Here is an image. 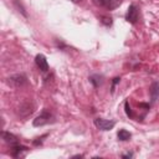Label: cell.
<instances>
[{"instance_id": "6da1fadb", "label": "cell", "mask_w": 159, "mask_h": 159, "mask_svg": "<svg viewBox=\"0 0 159 159\" xmlns=\"http://www.w3.org/2000/svg\"><path fill=\"white\" fill-rule=\"evenodd\" d=\"M93 2L97 6H102L108 10H113L122 4V0H93Z\"/></svg>"}, {"instance_id": "7a4b0ae2", "label": "cell", "mask_w": 159, "mask_h": 159, "mask_svg": "<svg viewBox=\"0 0 159 159\" xmlns=\"http://www.w3.org/2000/svg\"><path fill=\"white\" fill-rule=\"evenodd\" d=\"M51 118H52L51 113H48L47 111H43V112H42V113L39 116V117H36V118L34 119V125H35V127H41V125H45V124L50 123Z\"/></svg>"}, {"instance_id": "3957f363", "label": "cell", "mask_w": 159, "mask_h": 159, "mask_svg": "<svg viewBox=\"0 0 159 159\" xmlns=\"http://www.w3.org/2000/svg\"><path fill=\"white\" fill-rule=\"evenodd\" d=\"M114 120H107V119H102V118H96L94 119V125L101 129V130H109L114 127Z\"/></svg>"}, {"instance_id": "277c9868", "label": "cell", "mask_w": 159, "mask_h": 159, "mask_svg": "<svg viewBox=\"0 0 159 159\" xmlns=\"http://www.w3.org/2000/svg\"><path fill=\"white\" fill-rule=\"evenodd\" d=\"M138 15H139V11H138L137 6H135L134 4H132V5L128 7V11H127V15H125V20H127L128 22L134 24V22H137V20H138Z\"/></svg>"}, {"instance_id": "5b68a950", "label": "cell", "mask_w": 159, "mask_h": 159, "mask_svg": "<svg viewBox=\"0 0 159 159\" xmlns=\"http://www.w3.org/2000/svg\"><path fill=\"white\" fill-rule=\"evenodd\" d=\"M35 62L37 65V67L42 71V72H47L48 71V63H47V60L43 55L39 53L36 57H35Z\"/></svg>"}, {"instance_id": "8992f818", "label": "cell", "mask_w": 159, "mask_h": 159, "mask_svg": "<svg viewBox=\"0 0 159 159\" xmlns=\"http://www.w3.org/2000/svg\"><path fill=\"white\" fill-rule=\"evenodd\" d=\"M9 83H11L12 86L15 87H20L22 84L26 83V77L24 75H15V76H11L9 78Z\"/></svg>"}, {"instance_id": "52a82bcc", "label": "cell", "mask_w": 159, "mask_h": 159, "mask_svg": "<svg viewBox=\"0 0 159 159\" xmlns=\"http://www.w3.org/2000/svg\"><path fill=\"white\" fill-rule=\"evenodd\" d=\"M1 137H2V139H4L6 143H9L10 145L17 144V138H16V135H14V134H11V133H9V132H2V133H1Z\"/></svg>"}, {"instance_id": "ba28073f", "label": "cell", "mask_w": 159, "mask_h": 159, "mask_svg": "<svg viewBox=\"0 0 159 159\" xmlns=\"http://www.w3.org/2000/svg\"><path fill=\"white\" fill-rule=\"evenodd\" d=\"M150 96H152V101L155 102L159 97V83L158 82H153L150 86Z\"/></svg>"}, {"instance_id": "9c48e42d", "label": "cell", "mask_w": 159, "mask_h": 159, "mask_svg": "<svg viewBox=\"0 0 159 159\" xmlns=\"http://www.w3.org/2000/svg\"><path fill=\"white\" fill-rule=\"evenodd\" d=\"M22 150H29V148H26L24 145H19V144L12 145V157H15V158L22 157V154H21Z\"/></svg>"}, {"instance_id": "30bf717a", "label": "cell", "mask_w": 159, "mask_h": 159, "mask_svg": "<svg viewBox=\"0 0 159 159\" xmlns=\"http://www.w3.org/2000/svg\"><path fill=\"white\" fill-rule=\"evenodd\" d=\"M117 137H118L119 140H128V139L132 137V134H130L128 130H125V129H120V130L118 132Z\"/></svg>"}, {"instance_id": "8fae6325", "label": "cell", "mask_w": 159, "mask_h": 159, "mask_svg": "<svg viewBox=\"0 0 159 159\" xmlns=\"http://www.w3.org/2000/svg\"><path fill=\"white\" fill-rule=\"evenodd\" d=\"M91 82L94 84V87H98L101 83H102V77L98 76V75H94V76H91Z\"/></svg>"}, {"instance_id": "7c38bea8", "label": "cell", "mask_w": 159, "mask_h": 159, "mask_svg": "<svg viewBox=\"0 0 159 159\" xmlns=\"http://www.w3.org/2000/svg\"><path fill=\"white\" fill-rule=\"evenodd\" d=\"M102 22H103L104 25H111V24H112V20H111V17L103 16V17H102Z\"/></svg>"}, {"instance_id": "4fadbf2b", "label": "cell", "mask_w": 159, "mask_h": 159, "mask_svg": "<svg viewBox=\"0 0 159 159\" xmlns=\"http://www.w3.org/2000/svg\"><path fill=\"white\" fill-rule=\"evenodd\" d=\"M125 112H127L128 116L132 117V111H130V108H129V106H128V102H125Z\"/></svg>"}, {"instance_id": "5bb4252c", "label": "cell", "mask_w": 159, "mask_h": 159, "mask_svg": "<svg viewBox=\"0 0 159 159\" xmlns=\"http://www.w3.org/2000/svg\"><path fill=\"white\" fill-rule=\"evenodd\" d=\"M119 77H116V78H113V87H112V92H113V89H114V84L117 83V82H119Z\"/></svg>"}, {"instance_id": "9a60e30c", "label": "cell", "mask_w": 159, "mask_h": 159, "mask_svg": "<svg viewBox=\"0 0 159 159\" xmlns=\"http://www.w3.org/2000/svg\"><path fill=\"white\" fill-rule=\"evenodd\" d=\"M132 157H133L132 153H127V154H123V155H122V158H132Z\"/></svg>"}, {"instance_id": "2e32d148", "label": "cell", "mask_w": 159, "mask_h": 159, "mask_svg": "<svg viewBox=\"0 0 159 159\" xmlns=\"http://www.w3.org/2000/svg\"><path fill=\"white\" fill-rule=\"evenodd\" d=\"M73 2H80V1H82V0H72Z\"/></svg>"}]
</instances>
